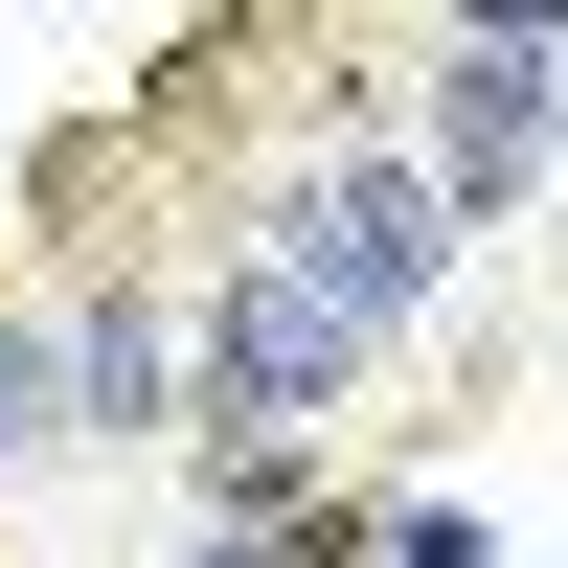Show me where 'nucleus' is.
I'll return each mask as SVG.
<instances>
[{"label":"nucleus","instance_id":"1","mask_svg":"<svg viewBox=\"0 0 568 568\" xmlns=\"http://www.w3.org/2000/svg\"><path fill=\"white\" fill-rule=\"evenodd\" d=\"M251 273H296V296L342 318V342H387V318L455 273V227H433V182H409V160H364V136H342V182H296Z\"/></svg>","mask_w":568,"mask_h":568},{"label":"nucleus","instance_id":"2","mask_svg":"<svg viewBox=\"0 0 568 568\" xmlns=\"http://www.w3.org/2000/svg\"><path fill=\"white\" fill-rule=\"evenodd\" d=\"M69 433H182V318L160 296H91L69 318Z\"/></svg>","mask_w":568,"mask_h":568},{"label":"nucleus","instance_id":"3","mask_svg":"<svg viewBox=\"0 0 568 568\" xmlns=\"http://www.w3.org/2000/svg\"><path fill=\"white\" fill-rule=\"evenodd\" d=\"M45 433H69V342H45V318H0V478H23Z\"/></svg>","mask_w":568,"mask_h":568},{"label":"nucleus","instance_id":"4","mask_svg":"<svg viewBox=\"0 0 568 568\" xmlns=\"http://www.w3.org/2000/svg\"><path fill=\"white\" fill-rule=\"evenodd\" d=\"M364 546H387V568H500L478 524H455V500H387V524H364Z\"/></svg>","mask_w":568,"mask_h":568},{"label":"nucleus","instance_id":"5","mask_svg":"<svg viewBox=\"0 0 568 568\" xmlns=\"http://www.w3.org/2000/svg\"><path fill=\"white\" fill-rule=\"evenodd\" d=\"M455 45H524V69H546V45H568V0H455Z\"/></svg>","mask_w":568,"mask_h":568}]
</instances>
